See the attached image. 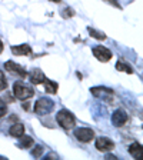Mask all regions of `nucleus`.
<instances>
[{"instance_id": "nucleus-1", "label": "nucleus", "mask_w": 143, "mask_h": 160, "mask_svg": "<svg viewBox=\"0 0 143 160\" xmlns=\"http://www.w3.org/2000/svg\"><path fill=\"white\" fill-rule=\"evenodd\" d=\"M56 122L60 124V127L64 129V130L73 129L74 124H76V119H74V116L66 109H62L56 113Z\"/></svg>"}, {"instance_id": "nucleus-2", "label": "nucleus", "mask_w": 143, "mask_h": 160, "mask_svg": "<svg viewBox=\"0 0 143 160\" xmlns=\"http://www.w3.org/2000/svg\"><path fill=\"white\" fill-rule=\"evenodd\" d=\"M13 94L19 100H27L34 96V90L27 84L22 83V82H16L13 84Z\"/></svg>"}, {"instance_id": "nucleus-3", "label": "nucleus", "mask_w": 143, "mask_h": 160, "mask_svg": "<svg viewBox=\"0 0 143 160\" xmlns=\"http://www.w3.org/2000/svg\"><path fill=\"white\" fill-rule=\"evenodd\" d=\"M54 109V102L52 99H47V97H40L39 100L34 104V113L37 116H44V114H49L52 110Z\"/></svg>"}, {"instance_id": "nucleus-4", "label": "nucleus", "mask_w": 143, "mask_h": 160, "mask_svg": "<svg viewBox=\"0 0 143 160\" xmlns=\"http://www.w3.org/2000/svg\"><path fill=\"white\" fill-rule=\"evenodd\" d=\"M90 93L93 94L94 97L97 99H102L107 103H113V99H115V92L110 87H105V86H96V87H92L90 89Z\"/></svg>"}, {"instance_id": "nucleus-5", "label": "nucleus", "mask_w": 143, "mask_h": 160, "mask_svg": "<svg viewBox=\"0 0 143 160\" xmlns=\"http://www.w3.org/2000/svg\"><path fill=\"white\" fill-rule=\"evenodd\" d=\"M74 137L82 143H89L94 139V130L89 127H80L74 130Z\"/></svg>"}, {"instance_id": "nucleus-6", "label": "nucleus", "mask_w": 143, "mask_h": 160, "mask_svg": "<svg viewBox=\"0 0 143 160\" xmlns=\"http://www.w3.org/2000/svg\"><path fill=\"white\" fill-rule=\"evenodd\" d=\"M93 56L99 62H102V63H107L113 57V53L105 46H96V47H93Z\"/></svg>"}, {"instance_id": "nucleus-7", "label": "nucleus", "mask_w": 143, "mask_h": 160, "mask_svg": "<svg viewBox=\"0 0 143 160\" xmlns=\"http://www.w3.org/2000/svg\"><path fill=\"white\" fill-rule=\"evenodd\" d=\"M4 69L9 72V73H13V74H17L19 77H22V79H26L27 77V72L26 69H24L23 66H20V64L14 63V62H12V60H7L6 63H4Z\"/></svg>"}, {"instance_id": "nucleus-8", "label": "nucleus", "mask_w": 143, "mask_h": 160, "mask_svg": "<svg viewBox=\"0 0 143 160\" xmlns=\"http://www.w3.org/2000/svg\"><path fill=\"white\" fill-rule=\"evenodd\" d=\"M94 147H96L99 152H103V153H109L115 149V142L110 140L109 137H99L94 143Z\"/></svg>"}, {"instance_id": "nucleus-9", "label": "nucleus", "mask_w": 143, "mask_h": 160, "mask_svg": "<svg viewBox=\"0 0 143 160\" xmlns=\"http://www.w3.org/2000/svg\"><path fill=\"white\" fill-rule=\"evenodd\" d=\"M127 120H129V116H127V113L125 112V110H122V109L115 110L113 114H112V124H113L115 127L125 126Z\"/></svg>"}, {"instance_id": "nucleus-10", "label": "nucleus", "mask_w": 143, "mask_h": 160, "mask_svg": "<svg viewBox=\"0 0 143 160\" xmlns=\"http://www.w3.org/2000/svg\"><path fill=\"white\" fill-rule=\"evenodd\" d=\"M12 53L14 56H30L32 57L33 52H32L30 44L23 43V44H17V46H12Z\"/></svg>"}, {"instance_id": "nucleus-11", "label": "nucleus", "mask_w": 143, "mask_h": 160, "mask_svg": "<svg viewBox=\"0 0 143 160\" xmlns=\"http://www.w3.org/2000/svg\"><path fill=\"white\" fill-rule=\"evenodd\" d=\"M27 76H29V79H30V83H32V84H36V86H37V84H42L44 82V79H46L44 73L40 69L30 70L29 73H27Z\"/></svg>"}, {"instance_id": "nucleus-12", "label": "nucleus", "mask_w": 143, "mask_h": 160, "mask_svg": "<svg viewBox=\"0 0 143 160\" xmlns=\"http://www.w3.org/2000/svg\"><path fill=\"white\" fill-rule=\"evenodd\" d=\"M44 84V90H46V93L49 94H57V90H59V84L56 83V82H53V80H50V79H44L43 82Z\"/></svg>"}, {"instance_id": "nucleus-13", "label": "nucleus", "mask_w": 143, "mask_h": 160, "mask_svg": "<svg viewBox=\"0 0 143 160\" xmlns=\"http://www.w3.org/2000/svg\"><path fill=\"white\" fill-rule=\"evenodd\" d=\"M9 134L13 137H22L24 134V124L23 123H16L9 129Z\"/></svg>"}, {"instance_id": "nucleus-14", "label": "nucleus", "mask_w": 143, "mask_h": 160, "mask_svg": "<svg viewBox=\"0 0 143 160\" xmlns=\"http://www.w3.org/2000/svg\"><path fill=\"white\" fill-rule=\"evenodd\" d=\"M129 153L132 157H135V159H142V144L137 143V142H135V143H132L129 146Z\"/></svg>"}, {"instance_id": "nucleus-15", "label": "nucleus", "mask_w": 143, "mask_h": 160, "mask_svg": "<svg viewBox=\"0 0 143 160\" xmlns=\"http://www.w3.org/2000/svg\"><path fill=\"white\" fill-rule=\"evenodd\" d=\"M116 70L117 72H125V73L127 74H132L133 73V69H132V66H130L129 63H125V62H122V60H119L116 63Z\"/></svg>"}, {"instance_id": "nucleus-16", "label": "nucleus", "mask_w": 143, "mask_h": 160, "mask_svg": "<svg viewBox=\"0 0 143 160\" xmlns=\"http://www.w3.org/2000/svg\"><path fill=\"white\" fill-rule=\"evenodd\" d=\"M34 144V140L32 139V136H22V142H20L17 146L20 147V149H29V147H33Z\"/></svg>"}, {"instance_id": "nucleus-17", "label": "nucleus", "mask_w": 143, "mask_h": 160, "mask_svg": "<svg viewBox=\"0 0 143 160\" xmlns=\"http://www.w3.org/2000/svg\"><path fill=\"white\" fill-rule=\"evenodd\" d=\"M87 32H89L90 37H93V39L100 40V42H102V40H106V34L102 33V32H99V30L92 29V27H87Z\"/></svg>"}, {"instance_id": "nucleus-18", "label": "nucleus", "mask_w": 143, "mask_h": 160, "mask_svg": "<svg viewBox=\"0 0 143 160\" xmlns=\"http://www.w3.org/2000/svg\"><path fill=\"white\" fill-rule=\"evenodd\" d=\"M74 14H76V12L72 7H64V9L60 10V16L63 17V19H72Z\"/></svg>"}, {"instance_id": "nucleus-19", "label": "nucleus", "mask_w": 143, "mask_h": 160, "mask_svg": "<svg viewBox=\"0 0 143 160\" xmlns=\"http://www.w3.org/2000/svg\"><path fill=\"white\" fill-rule=\"evenodd\" d=\"M43 152H44V147L40 146V144H37V146L32 150V156H33V157H42Z\"/></svg>"}, {"instance_id": "nucleus-20", "label": "nucleus", "mask_w": 143, "mask_h": 160, "mask_svg": "<svg viewBox=\"0 0 143 160\" xmlns=\"http://www.w3.org/2000/svg\"><path fill=\"white\" fill-rule=\"evenodd\" d=\"M7 114V103L3 99H0V119H3Z\"/></svg>"}, {"instance_id": "nucleus-21", "label": "nucleus", "mask_w": 143, "mask_h": 160, "mask_svg": "<svg viewBox=\"0 0 143 160\" xmlns=\"http://www.w3.org/2000/svg\"><path fill=\"white\" fill-rule=\"evenodd\" d=\"M6 87H7V80H6V77H4V73L0 70V92L6 90Z\"/></svg>"}, {"instance_id": "nucleus-22", "label": "nucleus", "mask_w": 143, "mask_h": 160, "mask_svg": "<svg viewBox=\"0 0 143 160\" xmlns=\"http://www.w3.org/2000/svg\"><path fill=\"white\" fill-rule=\"evenodd\" d=\"M103 2H106V3H109V4H112V6H115L116 9L122 10V6H120V4L117 3V0H103Z\"/></svg>"}, {"instance_id": "nucleus-23", "label": "nucleus", "mask_w": 143, "mask_h": 160, "mask_svg": "<svg viewBox=\"0 0 143 160\" xmlns=\"http://www.w3.org/2000/svg\"><path fill=\"white\" fill-rule=\"evenodd\" d=\"M46 159H50V160H52V159H59V157H57L54 153H50V154H47V156H46Z\"/></svg>"}, {"instance_id": "nucleus-24", "label": "nucleus", "mask_w": 143, "mask_h": 160, "mask_svg": "<svg viewBox=\"0 0 143 160\" xmlns=\"http://www.w3.org/2000/svg\"><path fill=\"white\" fill-rule=\"evenodd\" d=\"M106 159H107V160H113V159H117V157L113 156V154H109V153H107V154H106Z\"/></svg>"}, {"instance_id": "nucleus-25", "label": "nucleus", "mask_w": 143, "mask_h": 160, "mask_svg": "<svg viewBox=\"0 0 143 160\" xmlns=\"http://www.w3.org/2000/svg\"><path fill=\"white\" fill-rule=\"evenodd\" d=\"M3 52V43H2V40H0V53Z\"/></svg>"}, {"instance_id": "nucleus-26", "label": "nucleus", "mask_w": 143, "mask_h": 160, "mask_svg": "<svg viewBox=\"0 0 143 160\" xmlns=\"http://www.w3.org/2000/svg\"><path fill=\"white\" fill-rule=\"evenodd\" d=\"M50 2H53V3H60L62 0H50Z\"/></svg>"}]
</instances>
